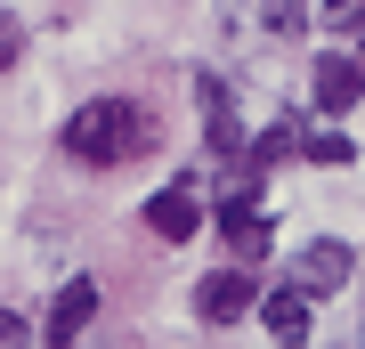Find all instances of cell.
Listing matches in <instances>:
<instances>
[{
    "instance_id": "1",
    "label": "cell",
    "mask_w": 365,
    "mask_h": 349,
    "mask_svg": "<svg viewBox=\"0 0 365 349\" xmlns=\"http://www.w3.org/2000/svg\"><path fill=\"white\" fill-rule=\"evenodd\" d=\"M146 146H155V106H138V98H90L66 122V155L90 171H114V163L146 155Z\"/></svg>"
},
{
    "instance_id": "2",
    "label": "cell",
    "mask_w": 365,
    "mask_h": 349,
    "mask_svg": "<svg viewBox=\"0 0 365 349\" xmlns=\"http://www.w3.org/2000/svg\"><path fill=\"white\" fill-rule=\"evenodd\" d=\"M349 268H357V252L341 244V236H317V244L292 260V293H309V300H317V293H341Z\"/></svg>"
},
{
    "instance_id": "3",
    "label": "cell",
    "mask_w": 365,
    "mask_h": 349,
    "mask_svg": "<svg viewBox=\"0 0 365 349\" xmlns=\"http://www.w3.org/2000/svg\"><path fill=\"white\" fill-rule=\"evenodd\" d=\"M252 300H260V276H252V268H220V276L195 285V317H203V325H235Z\"/></svg>"
},
{
    "instance_id": "4",
    "label": "cell",
    "mask_w": 365,
    "mask_h": 349,
    "mask_svg": "<svg viewBox=\"0 0 365 349\" xmlns=\"http://www.w3.org/2000/svg\"><path fill=\"white\" fill-rule=\"evenodd\" d=\"M195 106H203V138H211V155H244V122H235V98H227L220 74L195 81Z\"/></svg>"
},
{
    "instance_id": "5",
    "label": "cell",
    "mask_w": 365,
    "mask_h": 349,
    "mask_svg": "<svg viewBox=\"0 0 365 349\" xmlns=\"http://www.w3.org/2000/svg\"><path fill=\"white\" fill-rule=\"evenodd\" d=\"M146 228H155L163 244H187V236L203 228V203H195V187H187V179H179V187H163L155 203H146Z\"/></svg>"
},
{
    "instance_id": "6",
    "label": "cell",
    "mask_w": 365,
    "mask_h": 349,
    "mask_svg": "<svg viewBox=\"0 0 365 349\" xmlns=\"http://www.w3.org/2000/svg\"><path fill=\"white\" fill-rule=\"evenodd\" d=\"M309 81H317V106H325V114H349V106L365 98V65H357V57H341V49H333V57H317V74H309Z\"/></svg>"
},
{
    "instance_id": "7",
    "label": "cell",
    "mask_w": 365,
    "mask_h": 349,
    "mask_svg": "<svg viewBox=\"0 0 365 349\" xmlns=\"http://www.w3.org/2000/svg\"><path fill=\"white\" fill-rule=\"evenodd\" d=\"M98 317V285L90 276H73L66 293H57V309H49V349H73V333Z\"/></svg>"
},
{
    "instance_id": "8",
    "label": "cell",
    "mask_w": 365,
    "mask_h": 349,
    "mask_svg": "<svg viewBox=\"0 0 365 349\" xmlns=\"http://www.w3.org/2000/svg\"><path fill=\"white\" fill-rule=\"evenodd\" d=\"M260 325H268L276 341H309V293H292V285L260 293Z\"/></svg>"
},
{
    "instance_id": "9",
    "label": "cell",
    "mask_w": 365,
    "mask_h": 349,
    "mask_svg": "<svg viewBox=\"0 0 365 349\" xmlns=\"http://www.w3.org/2000/svg\"><path fill=\"white\" fill-rule=\"evenodd\" d=\"M220 228H227V244L244 252V260L268 252V220H260V203H220Z\"/></svg>"
},
{
    "instance_id": "10",
    "label": "cell",
    "mask_w": 365,
    "mask_h": 349,
    "mask_svg": "<svg viewBox=\"0 0 365 349\" xmlns=\"http://www.w3.org/2000/svg\"><path fill=\"white\" fill-rule=\"evenodd\" d=\"M300 155H309V163H349L357 146H349V130H333V122H325V130H309V138H300Z\"/></svg>"
},
{
    "instance_id": "11",
    "label": "cell",
    "mask_w": 365,
    "mask_h": 349,
    "mask_svg": "<svg viewBox=\"0 0 365 349\" xmlns=\"http://www.w3.org/2000/svg\"><path fill=\"white\" fill-rule=\"evenodd\" d=\"M16 57H25V25H16V16H0V74H9Z\"/></svg>"
},
{
    "instance_id": "12",
    "label": "cell",
    "mask_w": 365,
    "mask_h": 349,
    "mask_svg": "<svg viewBox=\"0 0 365 349\" xmlns=\"http://www.w3.org/2000/svg\"><path fill=\"white\" fill-rule=\"evenodd\" d=\"M333 33H365V0H341V9H325Z\"/></svg>"
},
{
    "instance_id": "13",
    "label": "cell",
    "mask_w": 365,
    "mask_h": 349,
    "mask_svg": "<svg viewBox=\"0 0 365 349\" xmlns=\"http://www.w3.org/2000/svg\"><path fill=\"white\" fill-rule=\"evenodd\" d=\"M25 341H33V325L16 317V309H0V349H25Z\"/></svg>"
},
{
    "instance_id": "14",
    "label": "cell",
    "mask_w": 365,
    "mask_h": 349,
    "mask_svg": "<svg viewBox=\"0 0 365 349\" xmlns=\"http://www.w3.org/2000/svg\"><path fill=\"white\" fill-rule=\"evenodd\" d=\"M268 16V33H300V25H309V9H260Z\"/></svg>"
}]
</instances>
